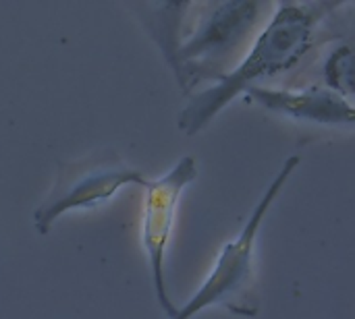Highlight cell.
Returning <instances> with one entry per match:
<instances>
[{
    "label": "cell",
    "mask_w": 355,
    "mask_h": 319,
    "mask_svg": "<svg viewBox=\"0 0 355 319\" xmlns=\"http://www.w3.org/2000/svg\"><path fill=\"white\" fill-rule=\"evenodd\" d=\"M146 183V176L114 149H100L83 160L60 162L50 193L33 212V226L40 235H48L67 212L94 210L110 201L123 187H144Z\"/></svg>",
    "instance_id": "4"
},
{
    "label": "cell",
    "mask_w": 355,
    "mask_h": 319,
    "mask_svg": "<svg viewBox=\"0 0 355 319\" xmlns=\"http://www.w3.org/2000/svg\"><path fill=\"white\" fill-rule=\"evenodd\" d=\"M189 8H191V2H141V4H135V10L139 15L144 29L156 42V46L160 48L168 66H173V62L177 58V52L181 46V35H183V25H185Z\"/></svg>",
    "instance_id": "7"
},
{
    "label": "cell",
    "mask_w": 355,
    "mask_h": 319,
    "mask_svg": "<svg viewBox=\"0 0 355 319\" xmlns=\"http://www.w3.org/2000/svg\"><path fill=\"white\" fill-rule=\"evenodd\" d=\"M275 4L270 2H191L187 12L181 46L171 66L179 87L189 95L204 83H216L229 75L250 44L256 31L268 19Z\"/></svg>",
    "instance_id": "2"
},
{
    "label": "cell",
    "mask_w": 355,
    "mask_h": 319,
    "mask_svg": "<svg viewBox=\"0 0 355 319\" xmlns=\"http://www.w3.org/2000/svg\"><path fill=\"white\" fill-rule=\"evenodd\" d=\"M302 164L300 156H289L277 176L266 187L264 195L252 210L241 233L223 247L212 272L196 291V295L177 309L173 319H191L208 307H223L233 316L256 318L260 313L258 276H256V245L268 210L289 183L295 168Z\"/></svg>",
    "instance_id": "3"
},
{
    "label": "cell",
    "mask_w": 355,
    "mask_h": 319,
    "mask_svg": "<svg viewBox=\"0 0 355 319\" xmlns=\"http://www.w3.org/2000/svg\"><path fill=\"white\" fill-rule=\"evenodd\" d=\"M250 100L268 112L283 114L291 120L314 122L324 127H352L355 110L352 100L335 93L322 85L310 87H250L245 91Z\"/></svg>",
    "instance_id": "6"
},
{
    "label": "cell",
    "mask_w": 355,
    "mask_h": 319,
    "mask_svg": "<svg viewBox=\"0 0 355 319\" xmlns=\"http://www.w3.org/2000/svg\"><path fill=\"white\" fill-rule=\"evenodd\" d=\"M196 176H198L196 158L183 156L168 172L144 185L146 195H144V214H141V245L150 264L156 301L168 319L177 316L179 307L173 305V299L166 291L164 259L175 226V216L181 203V195L196 181Z\"/></svg>",
    "instance_id": "5"
},
{
    "label": "cell",
    "mask_w": 355,
    "mask_h": 319,
    "mask_svg": "<svg viewBox=\"0 0 355 319\" xmlns=\"http://www.w3.org/2000/svg\"><path fill=\"white\" fill-rule=\"evenodd\" d=\"M324 73V87L341 93L343 98L352 100L354 93V52L349 46L335 48L322 66Z\"/></svg>",
    "instance_id": "8"
},
{
    "label": "cell",
    "mask_w": 355,
    "mask_h": 319,
    "mask_svg": "<svg viewBox=\"0 0 355 319\" xmlns=\"http://www.w3.org/2000/svg\"><path fill=\"white\" fill-rule=\"evenodd\" d=\"M345 8H352V2H277L235 69L189 95L179 114V131L198 135L237 95L289 73L318 46L339 39L343 33L337 23Z\"/></svg>",
    "instance_id": "1"
}]
</instances>
